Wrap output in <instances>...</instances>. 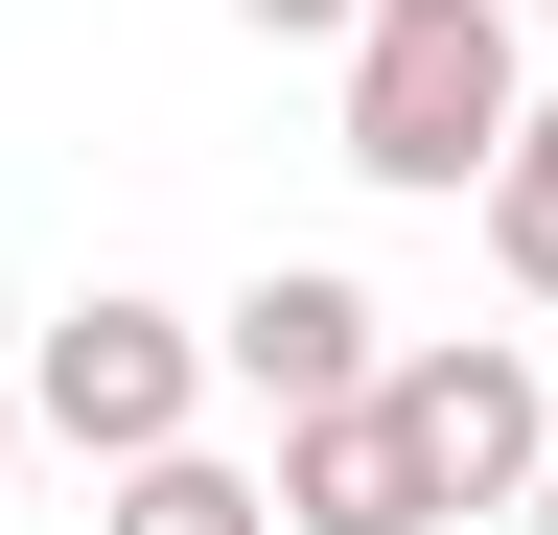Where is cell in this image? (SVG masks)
<instances>
[{"label": "cell", "mask_w": 558, "mask_h": 535, "mask_svg": "<svg viewBox=\"0 0 558 535\" xmlns=\"http://www.w3.org/2000/svg\"><path fill=\"white\" fill-rule=\"evenodd\" d=\"M512 24H535V0H512Z\"/></svg>", "instance_id": "obj_11"}, {"label": "cell", "mask_w": 558, "mask_h": 535, "mask_svg": "<svg viewBox=\"0 0 558 535\" xmlns=\"http://www.w3.org/2000/svg\"><path fill=\"white\" fill-rule=\"evenodd\" d=\"M0 465H24V396H0Z\"/></svg>", "instance_id": "obj_10"}, {"label": "cell", "mask_w": 558, "mask_h": 535, "mask_svg": "<svg viewBox=\"0 0 558 535\" xmlns=\"http://www.w3.org/2000/svg\"><path fill=\"white\" fill-rule=\"evenodd\" d=\"M186 396H209V326H186V303H140V280H94V303L24 350V420H47V442H94V465L186 442Z\"/></svg>", "instance_id": "obj_2"}, {"label": "cell", "mask_w": 558, "mask_h": 535, "mask_svg": "<svg viewBox=\"0 0 558 535\" xmlns=\"http://www.w3.org/2000/svg\"><path fill=\"white\" fill-rule=\"evenodd\" d=\"M396 420H418V465H442V512H512L535 465H558L535 350H396Z\"/></svg>", "instance_id": "obj_4"}, {"label": "cell", "mask_w": 558, "mask_h": 535, "mask_svg": "<svg viewBox=\"0 0 558 535\" xmlns=\"http://www.w3.org/2000/svg\"><path fill=\"white\" fill-rule=\"evenodd\" d=\"M209 373L256 396V420H326V396H373V280H326V256H256L233 303H209Z\"/></svg>", "instance_id": "obj_3"}, {"label": "cell", "mask_w": 558, "mask_h": 535, "mask_svg": "<svg viewBox=\"0 0 558 535\" xmlns=\"http://www.w3.org/2000/svg\"><path fill=\"white\" fill-rule=\"evenodd\" d=\"M512 0H349V163L418 186V210H465L488 141H512Z\"/></svg>", "instance_id": "obj_1"}, {"label": "cell", "mask_w": 558, "mask_h": 535, "mask_svg": "<svg viewBox=\"0 0 558 535\" xmlns=\"http://www.w3.org/2000/svg\"><path fill=\"white\" fill-rule=\"evenodd\" d=\"M117 535H279V465H209V442H140V465H117Z\"/></svg>", "instance_id": "obj_6"}, {"label": "cell", "mask_w": 558, "mask_h": 535, "mask_svg": "<svg viewBox=\"0 0 558 535\" xmlns=\"http://www.w3.org/2000/svg\"><path fill=\"white\" fill-rule=\"evenodd\" d=\"M512 535H558V465H535V489H512Z\"/></svg>", "instance_id": "obj_9"}, {"label": "cell", "mask_w": 558, "mask_h": 535, "mask_svg": "<svg viewBox=\"0 0 558 535\" xmlns=\"http://www.w3.org/2000/svg\"><path fill=\"white\" fill-rule=\"evenodd\" d=\"M279 535H442V465H418L396 373L326 396V420H279Z\"/></svg>", "instance_id": "obj_5"}, {"label": "cell", "mask_w": 558, "mask_h": 535, "mask_svg": "<svg viewBox=\"0 0 558 535\" xmlns=\"http://www.w3.org/2000/svg\"><path fill=\"white\" fill-rule=\"evenodd\" d=\"M488 256H512V303H558V94H512V141H488Z\"/></svg>", "instance_id": "obj_7"}, {"label": "cell", "mask_w": 558, "mask_h": 535, "mask_svg": "<svg viewBox=\"0 0 558 535\" xmlns=\"http://www.w3.org/2000/svg\"><path fill=\"white\" fill-rule=\"evenodd\" d=\"M233 24H279V47H349V0H233Z\"/></svg>", "instance_id": "obj_8"}]
</instances>
